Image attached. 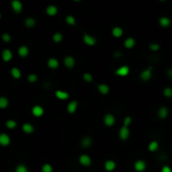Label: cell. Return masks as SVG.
<instances>
[{"instance_id":"cell-1","label":"cell","mask_w":172,"mask_h":172,"mask_svg":"<svg viewBox=\"0 0 172 172\" xmlns=\"http://www.w3.org/2000/svg\"><path fill=\"white\" fill-rule=\"evenodd\" d=\"M134 168H135L136 171L142 172V171L145 170V168H146V163L143 161V160H138V161H136L135 164H134Z\"/></svg>"},{"instance_id":"cell-2","label":"cell","mask_w":172,"mask_h":172,"mask_svg":"<svg viewBox=\"0 0 172 172\" xmlns=\"http://www.w3.org/2000/svg\"><path fill=\"white\" fill-rule=\"evenodd\" d=\"M129 134H130V132H129V129L127 127H125V126L123 128H121V130H120V132H119V135H120V138H121V140L128 139Z\"/></svg>"},{"instance_id":"cell-3","label":"cell","mask_w":172,"mask_h":172,"mask_svg":"<svg viewBox=\"0 0 172 172\" xmlns=\"http://www.w3.org/2000/svg\"><path fill=\"white\" fill-rule=\"evenodd\" d=\"M44 108L41 107V106H34L32 108V114L35 117H41L44 115Z\"/></svg>"},{"instance_id":"cell-4","label":"cell","mask_w":172,"mask_h":172,"mask_svg":"<svg viewBox=\"0 0 172 172\" xmlns=\"http://www.w3.org/2000/svg\"><path fill=\"white\" fill-rule=\"evenodd\" d=\"M129 71H130V70H129V68L127 67V65H123V67H121V68H118V70L116 71V74H118V76L125 77L129 74Z\"/></svg>"},{"instance_id":"cell-5","label":"cell","mask_w":172,"mask_h":172,"mask_svg":"<svg viewBox=\"0 0 172 172\" xmlns=\"http://www.w3.org/2000/svg\"><path fill=\"white\" fill-rule=\"evenodd\" d=\"M11 5H12V8H13L14 12L18 13L22 10V4H21L20 1H18V0H14V1H12Z\"/></svg>"},{"instance_id":"cell-6","label":"cell","mask_w":172,"mask_h":172,"mask_svg":"<svg viewBox=\"0 0 172 172\" xmlns=\"http://www.w3.org/2000/svg\"><path fill=\"white\" fill-rule=\"evenodd\" d=\"M104 122L107 126H112L115 123V117L112 114H107L104 118Z\"/></svg>"},{"instance_id":"cell-7","label":"cell","mask_w":172,"mask_h":172,"mask_svg":"<svg viewBox=\"0 0 172 172\" xmlns=\"http://www.w3.org/2000/svg\"><path fill=\"white\" fill-rule=\"evenodd\" d=\"M151 68H149V70H147V71H143L142 73H141V74H140V78H141L143 81H149V80L151 79Z\"/></svg>"},{"instance_id":"cell-8","label":"cell","mask_w":172,"mask_h":172,"mask_svg":"<svg viewBox=\"0 0 172 172\" xmlns=\"http://www.w3.org/2000/svg\"><path fill=\"white\" fill-rule=\"evenodd\" d=\"M84 41H85V44H87L88 45H94V44H96V42H97L96 38L91 35H89V34H86L84 36Z\"/></svg>"},{"instance_id":"cell-9","label":"cell","mask_w":172,"mask_h":172,"mask_svg":"<svg viewBox=\"0 0 172 172\" xmlns=\"http://www.w3.org/2000/svg\"><path fill=\"white\" fill-rule=\"evenodd\" d=\"M0 143H1L2 146L9 145V143H10L9 136L6 135V134H1V135H0Z\"/></svg>"},{"instance_id":"cell-10","label":"cell","mask_w":172,"mask_h":172,"mask_svg":"<svg viewBox=\"0 0 172 172\" xmlns=\"http://www.w3.org/2000/svg\"><path fill=\"white\" fill-rule=\"evenodd\" d=\"M80 163L84 166H89L91 165V158L88 155H82L80 157Z\"/></svg>"},{"instance_id":"cell-11","label":"cell","mask_w":172,"mask_h":172,"mask_svg":"<svg viewBox=\"0 0 172 172\" xmlns=\"http://www.w3.org/2000/svg\"><path fill=\"white\" fill-rule=\"evenodd\" d=\"M65 67L68 68H74V57L73 56H67V57H65Z\"/></svg>"},{"instance_id":"cell-12","label":"cell","mask_w":172,"mask_h":172,"mask_svg":"<svg viewBox=\"0 0 172 172\" xmlns=\"http://www.w3.org/2000/svg\"><path fill=\"white\" fill-rule=\"evenodd\" d=\"M77 107H78V102L77 101L71 102L68 106V112L70 114H74L77 110Z\"/></svg>"},{"instance_id":"cell-13","label":"cell","mask_w":172,"mask_h":172,"mask_svg":"<svg viewBox=\"0 0 172 172\" xmlns=\"http://www.w3.org/2000/svg\"><path fill=\"white\" fill-rule=\"evenodd\" d=\"M105 168L107 171H113L114 169L116 168V163L112 161V160H108V161H106L105 163Z\"/></svg>"},{"instance_id":"cell-14","label":"cell","mask_w":172,"mask_h":172,"mask_svg":"<svg viewBox=\"0 0 172 172\" xmlns=\"http://www.w3.org/2000/svg\"><path fill=\"white\" fill-rule=\"evenodd\" d=\"M2 57L5 62H9L11 59H12V53L9 50H5L3 53H2Z\"/></svg>"},{"instance_id":"cell-15","label":"cell","mask_w":172,"mask_h":172,"mask_svg":"<svg viewBox=\"0 0 172 172\" xmlns=\"http://www.w3.org/2000/svg\"><path fill=\"white\" fill-rule=\"evenodd\" d=\"M56 98L59 100H67L68 98V94L65 93V92H62V91H56Z\"/></svg>"},{"instance_id":"cell-16","label":"cell","mask_w":172,"mask_h":172,"mask_svg":"<svg viewBox=\"0 0 172 172\" xmlns=\"http://www.w3.org/2000/svg\"><path fill=\"white\" fill-rule=\"evenodd\" d=\"M159 23L163 27H167L170 25L171 21H170V19L167 18V17H161V18L159 19Z\"/></svg>"},{"instance_id":"cell-17","label":"cell","mask_w":172,"mask_h":172,"mask_svg":"<svg viewBox=\"0 0 172 172\" xmlns=\"http://www.w3.org/2000/svg\"><path fill=\"white\" fill-rule=\"evenodd\" d=\"M47 13L48 14V15H50V16L56 15V14L57 13V8H56V6H53V5L47 6Z\"/></svg>"},{"instance_id":"cell-18","label":"cell","mask_w":172,"mask_h":172,"mask_svg":"<svg viewBox=\"0 0 172 172\" xmlns=\"http://www.w3.org/2000/svg\"><path fill=\"white\" fill-rule=\"evenodd\" d=\"M135 45V39L132 38V37H130V38H127L125 41V47L126 48H132Z\"/></svg>"},{"instance_id":"cell-19","label":"cell","mask_w":172,"mask_h":172,"mask_svg":"<svg viewBox=\"0 0 172 172\" xmlns=\"http://www.w3.org/2000/svg\"><path fill=\"white\" fill-rule=\"evenodd\" d=\"M47 65L50 68H56L59 67V62H57L56 59H50L47 62Z\"/></svg>"},{"instance_id":"cell-20","label":"cell","mask_w":172,"mask_h":172,"mask_svg":"<svg viewBox=\"0 0 172 172\" xmlns=\"http://www.w3.org/2000/svg\"><path fill=\"white\" fill-rule=\"evenodd\" d=\"M18 54L22 57L27 56L28 54V48L26 47H20L18 48Z\"/></svg>"},{"instance_id":"cell-21","label":"cell","mask_w":172,"mask_h":172,"mask_svg":"<svg viewBox=\"0 0 172 172\" xmlns=\"http://www.w3.org/2000/svg\"><path fill=\"white\" fill-rule=\"evenodd\" d=\"M98 90L100 91V93H102L103 95H106V94H108V93H109L110 89H109V87H108L107 85L102 84V85H100L99 87H98Z\"/></svg>"},{"instance_id":"cell-22","label":"cell","mask_w":172,"mask_h":172,"mask_svg":"<svg viewBox=\"0 0 172 172\" xmlns=\"http://www.w3.org/2000/svg\"><path fill=\"white\" fill-rule=\"evenodd\" d=\"M167 115H168V111H167V109H166V108H160L158 110V116L161 119L166 118V117H167Z\"/></svg>"},{"instance_id":"cell-23","label":"cell","mask_w":172,"mask_h":172,"mask_svg":"<svg viewBox=\"0 0 172 172\" xmlns=\"http://www.w3.org/2000/svg\"><path fill=\"white\" fill-rule=\"evenodd\" d=\"M22 130H23L25 133L30 134L33 132V127H32V125H30V124H24L22 126Z\"/></svg>"},{"instance_id":"cell-24","label":"cell","mask_w":172,"mask_h":172,"mask_svg":"<svg viewBox=\"0 0 172 172\" xmlns=\"http://www.w3.org/2000/svg\"><path fill=\"white\" fill-rule=\"evenodd\" d=\"M112 33H113V35L115 37H120V36H122L123 30H122V28H120V27H115L114 29L112 30Z\"/></svg>"},{"instance_id":"cell-25","label":"cell","mask_w":172,"mask_h":172,"mask_svg":"<svg viewBox=\"0 0 172 172\" xmlns=\"http://www.w3.org/2000/svg\"><path fill=\"white\" fill-rule=\"evenodd\" d=\"M11 74H12V76H13L14 79H19L21 77L20 71H19L18 68H13L12 70H11Z\"/></svg>"},{"instance_id":"cell-26","label":"cell","mask_w":172,"mask_h":172,"mask_svg":"<svg viewBox=\"0 0 172 172\" xmlns=\"http://www.w3.org/2000/svg\"><path fill=\"white\" fill-rule=\"evenodd\" d=\"M92 144V139L90 138V137H86V138L83 139V141H82V145H83V147H89V146H91Z\"/></svg>"},{"instance_id":"cell-27","label":"cell","mask_w":172,"mask_h":172,"mask_svg":"<svg viewBox=\"0 0 172 172\" xmlns=\"http://www.w3.org/2000/svg\"><path fill=\"white\" fill-rule=\"evenodd\" d=\"M8 106V100L5 98V97H1L0 98V108L4 109Z\"/></svg>"},{"instance_id":"cell-28","label":"cell","mask_w":172,"mask_h":172,"mask_svg":"<svg viewBox=\"0 0 172 172\" xmlns=\"http://www.w3.org/2000/svg\"><path fill=\"white\" fill-rule=\"evenodd\" d=\"M157 149H158V143H157L156 141H153L149 144V150H150L151 152L156 151Z\"/></svg>"},{"instance_id":"cell-29","label":"cell","mask_w":172,"mask_h":172,"mask_svg":"<svg viewBox=\"0 0 172 172\" xmlns=\"http://www.w3.org/2000/svg\"><path fill=\"white\" fill-rule=\"evenodd\" d=\"M34 24H35V20L32 18H27L26 20H25V25H26L27 27H33Z\"/></svg>"},{"instance_id":"cell-30","label":"cell","mask_w":172,"mask_h":172,"mask_svg":"<svg viewBox=\"0 0 172 172\" xmlns=\"http://www.w3.org/2000/svg\"><path fill=\"white\" fill-rule=\"evenodd\" d=\"M65 21H67L68 24H70V25H74V23H76V20H74V16H71V15L67 16V18H65Z\"/></svg>"},{"instance_id":"cell-31","label":"cell","mask_w":172,"mask_h":172,"mask_svg":"<svg viewBox=\"0 0 172 172\" xmlns=\"http://www.w3.org/2000/svg\"><path fill=\"white\" fill-rule=\"evenodd\" d=\"M15 172H28V170H27L26 166H24V165H18V166L16 167Z\"/></svg>"},{"instance_id":"cell-32","label":"cell","mask_w":172,"mask_h":172,"mask_svg":"<svg viewBox=\"0 0 172 172\" xmlns=\"http://www.w3.org/2000/svg\"><path fill=\"white\" fill-rule=\"evenodd\" d=\"M62 39V35L61 33L57 32V33H56L53 35V41L54 42H61Z\"/></svg>"},{"instance_id":"cell-33","label":"cell","mask_w":172,"mask_h":172,"mask_svg":"<svg viewBox=\"0 0 172 172\" xmlns=\"http://www.w3.org/2000/svg\"><path fill=\"white\" fill-rule=\"evenodd\" d=\"M42 172H53V167L50 164H44L42 166Z\"/></svg>"},{"instance_id":"cell-34","label":"cell","mask_w":172,"mask_h":172,"mask_svg":"<svg viewBox=\"0 0 172 172\" xmlns=\"http://www.w3.org/2000/svg\"><path fill=\"white\" fill-rule=\"evenodd\" d=\"M6 126L9 129H13V128H15L16 123H15V121H13V120H8L6 122Z\"/></svg>"},{"instance_id":"cell-35","label":"cell","mask_w":172,"mask_h":172,"mask_svg":"<svg viewBox=\"0 0 172 172\" xmlns=\"http://www.w3.org/2000/svg\"><path fill=\"white\" fill-rule=\"evenodd\" d=\"M164 96L167 98H171L172 97V89L171 88H166L164 90Z\"/></svg>"},{"instance_id":"cell-36","label":"cell","mask_w":172,"mask_h":172,"mask_svg":"<svg viewBox=\"0 0 172 172\" xmlns=\"http://www.w3.org/2000/svg\"><path fill=\"white\" fill-rule=\"evenodd\" d=\"M84 79H85L86 82H89V83H91L92 81H93V77H92L89 73H86L84 74Z\"/></svg>"},{"instance_id":"cell-37","label":"cell","mask_w":172,"mask_h":172,"mask_svg":"<svg viewBox=\"0 0 172 172\" xmlns=\"http://www.w3.org/2000/svg\"><path fill=\"white\" fill-rule=\"evenodd\" d=\"M28 81H29L30 83H34L37 81V77L35 76V74H29L28 76Z\"/></svg>"},{"instance_id":"cell-38","label":"cell","mask_w":172,"mask_h":172,"mask_svg":"<svg viewBox=\"0 0 172 172\" xmlns=\"http://www.w3.org/2000/svg\"><path fill=\"white\" fill-rule=\"evenodd\" d=\"M2 39H3L5 42L10 41V35H9V34H7V33H4L3 35H2Z\"/></svg>"},{"instance_id":"cell-39","label":"cell","mask_w":172,"mask_h":172,"mask_svg":"<svg viewBox=\"0 0 172 172\" xmlns=\"http://www.w3.org/2000/svg\"><path fill=\"white\" fill-rule=\"evenodd\" d=\"M131 123V118L130 117H126L125 118V121H124V125H125V127H127V126L130 124Z\"/></svg>"},{"instance_id":"cell-40","label":"cell","mask_w":172,"mask_h":172,"mask_svg":"<svg viewBox=\"0 0 172 172\" xmlns=\"http://www.w3.org/2000/svg\"><path fill=\"white\" fill-rule=\"evenodd\" d=\"M161 172H172V171L169 166H164V167L161 169Z\"/></svg>"},{"instance_id":"cell-41","label":"cell","mask_w":172,"mask_h":172,"mask_svg":"<svg viewBox=\"0 0 172 172\" xmlns=\"http://www.w3.org/2000/svg\"><path fill=\"white\" fill-rule=\"evenodd\" d=\"M150 48H151V50H159V45L158 44H151L150 45Z\"/></svg>"},{"instance_id":"cell-42","label":"cell","mask_w":172,"mask_h":172,"mask_svg":"<svg viewBox=\"0 0 172 172\" xmlns=\"http://www.w3.org/2000/svg\"><path fill=\"white\" fill-rule=\"evenodd\" d=\"M167 73H168V76H169V77H171V78H172V70H169V71H167Z\"/></svg>"}]
</instances>
